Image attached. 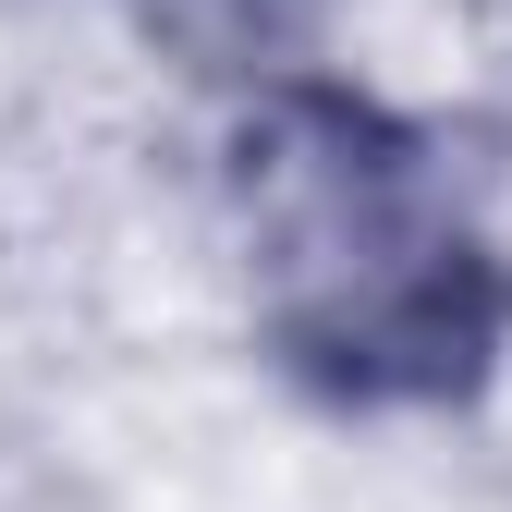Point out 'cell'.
<instances>
[{
  "label": "cell",
  "mask_w": 512,
  "mask_h": 512,
  "mask_svg": "<svg viewBox=\"0 0 512 512\" xmlns=\"http://www.w3.org/2000/svg\"><path fill=\"white\" fill-rule=\"evenodd\" d=\"M256 342L330 415H452L512 354V256L452 147L342 74H269L220 135Z\"/></svg>",
  "instance_id": "obj_1"
},
{
  "label": "cell",
  "mask_w": 512,
  "mask_h": 512,
  "mask_svg": "<svg viewBox=\"0 0 512 512\" xmlns=\"http://www.w3.org/2000/svg\"><path fill=\"white\" fill-rule=\"evenodd\" d=\"M232 13H269V0H232Z\"/></svg>",
  "instance_id": "obj_2"
}]
</instances>
